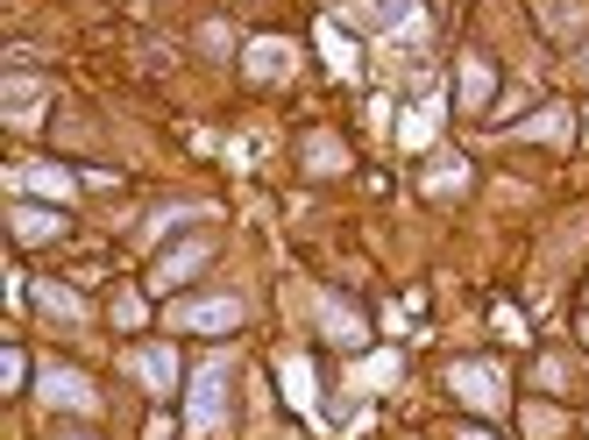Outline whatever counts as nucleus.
<instances>
[{"label": "nucleus", "instance_id": "nucleus-9", "mask_svg": "<svg viewBox=\"0 0 589 440\" xmlns=\"http://www.w3.org/2000/svg\"><path fill=\"white\" fill-rule=\"evenodd\" d=\"M306 157H313V171H341V149L327 143V135H313V143H306Z\"/></svg>", "mask_w": 589, "mask_h": 440}, {"label": "nucleus", "instance_id": "nucleus-5", "mask_svg": "<svg viewBox=\"0 0 589 440\" xmlns=\"http://www.w3.org/2000/svg\"><path fill=\"white\" fill-rule=\"evenodd\" d=\"M206 256H214V241H185V249H171L157 270H149V284H157V292H171V284H185L192 270L206 263Z\"/></svg>", "mask_w": 589, "mask_h": 440}, {"label": "nucleus", "instance_id": "nucleus-3", "mask_svg": "<svg viewBox=\"0 0 589 440\" xmlns=\"http://www.w3.org/2000/svg\"><path fill=\"white\" fill-rule=\"evenodd\" d=\"M448 391H462L469 405H483V413H490L497 391H505V376H497L490 362H455V370H448Z\"/></svg>", "mask_w": 589, "mask_h": 440}, {"label": "nucleus", "instance_id": "nucleus-2", "mask_svg": "<svg viewBox=\"0 0 589 440\" xmlns=\"http://www.w3.org/2000/svg\"><path fill=\"white\" fill-rule=\"evenodd\" d=\"M171 327L178 334H235L241 298H185V306H171Z\"/></svg>", "mask_w": 589, "mask_h": 440}, {"label": "nucleus", "instance_id": "nucleus-11", "mask_svg": "<svg viewBox=\"0 0 589 440\" xmlns=\"http://www.w3.org/2000/svg\"><path fill=\"white\" fill-rule=\"evenodd\" d=\"M22 376H29V362H22V348L8 341V391H22Z\"/></svg>", "mask_w": 589, "mask_h": 440}, {"label": "nucleus", "instance_id": "nucleus-1", "mask_svg": "<svg viewBox=\"0 0 589 440\" xmlns=\"http://www.w3.org/2000/svg\"><path fill=\"white\" fill-rule=\"evenodd\" d=\"M220 427H228V362H206L200 391H192V433L214 440Z\"/></svg>", "mask_w": 589, "mask_h": 440}, {"label": "nucleus", "instance_id": "nucleus-7", "mask_svg": "<svg viewBox=\"0 0 589 440\" xmlns=\"http://www.w3.org/2000/svg\"><path fill=\"white\" fill-rule=\"evenodd\" d=\"M43 384H50V398H57V405H79V413L93 405V384H86L79 370H43Z\"/></svg>", "mask_w": 589, "mask_h": 440}, {"label": "nucleus", "instance_id": "nucleus-10", "mask_svg": "<svg viewBox=\"0 0 589 440\" xmlns=\"http://www.w3.org/2000/svg\"><path fill=\"white\" fill-rule=\"evenodd\" d=\"M43 313H57V320H79V298H71V292H43Z\"/></svg>", "mask_w": 589, "mask_h": 440}, {"label": "nucleus", "instance_id": "nucleus-14", "mask_svg": "<svg viewBox=\"0 0 589 440\" xmlns=\"http://www.w3.org/2000/svg\"><path fill=\"white\" fill-rule=\"evenodd\" d=\"M582 71H589V57H582Z\"/></svg>", "mask_w": 589, "mask_h": 440}, {"label": "nucleus", "instance_id": "nucleus-6", "mask_svg": "<svg viewBox=\"0 0 589 440\" xmlns=\"http://www.w3.org/2000/svg\"><path fill=\"white\" fill-rule=\"evenodd\" d=\"M14 235L22 241H50V235H65V214H50V206H14Z\"/></svg>", "mask_w": 589, "mask_h": 440}, {"label": "nucleus", "instance_id": "nucleus-8", "mask_svg": "<svg viewBox=\"0 0 589 440\" xmlns=\"http://www.w3.org/2000/svg\"><path fill=\"white\" fill-rule=\"evenodd\" d=\"M490 65H483V57H469V65H462V108H490Z\"/></svg>", "mask_w": 589, "mask_h": 440}, {"label": "nucleus", "instance_id": "nucleus-13", "mask_svg": "<svg viewBox=\"0 0 589 440\" xmlns=\"http://www.w3.org/2000/svg\"><path fill=\"white\" fill-rule=\"evenodd\" d=\"M582 341H589V320H582Z\"/></svg>", "mask_w": 589, "mask_h": 440}, {"label": "nucleus", "instance_id": "nucleus-12", "mask_svg": "<svg viewBox=\"0 0 589 440\" xmlns=\"http://www.w3.org/2000/svg\"><path fill=\"white\" fill-rule=\"evenodd\" d=\"M455 440H497L490 427H455Z\"/></svg>", "mask_w": 589, "mask_h": 440}, {"label": "nucleus", "instance_id": "nucleus-4", "mask_svg": "<svg viewBox=\"0 0 589 440\" xmlns=\"http://www.w3.org/2000/svg\"><path fill=\"white\" fill-rule=\"evenodd\" d=\"M128 370L149 384V398H171V384H178V356H171V348H135Z\"/></svg>", "mask_w": 589, "mask_h": 440}]
</instances>
